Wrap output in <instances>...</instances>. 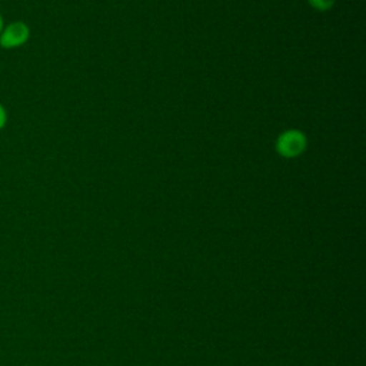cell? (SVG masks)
<instances>
[{
    "label": "cell",
    "mask_w": 366,
    "mask_h": 366,
    "mask_svg": "<svg viewBox=\"0 0 366 366\" xmlns=\"http://www.w3.org/2000/svg\"><path fill=\"white\" fill-rule=\"evenodd\" d=\"M1 30H3V20H1V16H0V33H1Z\"/></svg>",
    "instance_id": "5b68a950"
},
{
    "label": "cell",
    "mask_w": 366,
    "mask_h": 366,
    "mask_svg": "<svg viewBox=\"0 0 366 366\" xmlns=\"http://www.w3.org/2000/svg\"><path fill=\"white\" fill-rule=\"evenodd\" d=\"M6 120H7L6 110H4V109H3V106L0 104V129H3V126L6 124Z\"/></svg>",
    "instance_id": "277c9868"
},
{
    "label": "cell",
    "mask_w": 366,
    "mask_h": 366,
    "mask_svg": "<svg viewBox=\"0 0 366 366\" xmlns=\"http://www.w3.org/2000/svg\"><path fill=\"white\" fill-rule=\"evenodd\" d=\"M30 30L23 21H13L0 33V46L4 49H13L24 44L29 40Z\"/></svg>",
    "instance_id": "7a4b0ae2"
},
{
    "label": "cell",
    "mask_w": 366,
    "mask_h": 366,
    "mask_svg": "<svg viewBox=\"0 0 366 366\" xmlns=\"http://www.w3.org/2000/svg\"><path fill=\"white\" fill-rule=\"evenodd\" d=\"M309 6L317 11H327L333 7L335 0H306Z\"/></svg>",
    "instance_id": "3957f363"
},
{
    "label": "cell",
    "mask_w": 366,
    "mask_h": 366,
    "mask_svg": "<svg viewBox=\"0 0 366 366\" xmlns=\"http://www.w3.org/2000/svg\"><path fill=\"white\" fill-rule=\"evenodd\" d=\"M274 149L280 157H285V159L299 157L307 149V137L299 129L283 130L274 142Z\"/></svg>",
    "instance_id": "6da1fadb"
}]
</instances>
